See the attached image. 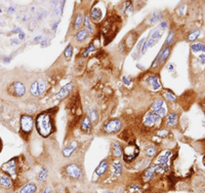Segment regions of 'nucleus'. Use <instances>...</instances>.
<instances>
[{
  "mask_svg": "<svg viewBox=\"0 0 205 193\" xmlns=\"http://www.w3.org/2000/svg\"><path fill=\"white\" fill-rule=\"evenodd\" d=\"M204 18H205V16H204Z\"/></svg>",
  "mask_w": 205,
  "mask_h": 193,
  "instance_id": "52",
  "label": "nucleus"
},
{
  "mask_svg": "<svg viewBox=\"0 0 205 193\" xmlns=\"http://www.w3.org/2000/svg\"><path fill=\"white\" fill-rule=\"evenodd\" d=\"M202 106H203V109H204V111H205V100L203 101V103H202Z\"/></svg>",
  "mask_w": 205,
  "mask_h": 193,
  "instance_id": "48",
  "label": "nucleus"
},
{
  "mask_svg": "<svg viewBox=\"0 0 205 193\" xmlns=\"http://www.w3.org/2000/svg\"><path fill=\"white\" fill-rule=\"evenodd\" d=\"M94 50H96V46H94L93 43H90V44L82 51V57H87L89 53H94Z\"/></svg>",
  "mask_w": 205,
  "mask_h": 193,
  "instance_id": "30",
  "label": "nucleus"
},
{
  "mask_svg": "<svg viewBox=\"0 0 205 193\" xmlns=\"http://www.w3.org/2000/svg\"><path fill=\"white\" fill-rule=\"evenodd\" d=\"M199 61H200V63L203 65V64H205V55H201V56H199Z\"/></svg>",
  "mask_w": 205,
  "mask_h": 193,
  "instance_id": "41",
  "label": "nucleus"
},
{
  "mask_svg": "<svg viewBox=\"0 0 205 193\" xmlns=\"http://www.w3.org/2000/svg\"><path fill=\"white\" fill-rule=\"evenodd\" d=\"M35 124H36V129L38 130L39 135L44 138L50 136L55 130L52 117L48 112L40 113L35 119Z\"/></svg>",
  "mask_w": 205,
  "mask_h": 193,
  "instance_id": "1",
  "label": "nucleus"
},
{
  "mask_svg": "<svg viewBox=\"0 0 205 193\" xmlns=\"http://www.w3.org/2000/svg\"><path fill=\"white\" fill-rule=\"evenodd\" d=\"M173 40H174V33L173 32H170L168 35V37H167V39H166V42H165L166 47H168V45H170Z\"/></svg>",
  "mask_w": 205,
  "mask_h": 193,
  "instance_id": "38",
  "label": "nucleus"
},
{
  "mask_svg": "<svg viewBox=\"0 0 205 193\" xmlns=\"http://www.w3.org/2000/svg\"><path fill=\"white\" fill-rule=\"evenodd\" d=\"M72 53H73V47H72V45L70 44V45L67 46V48L65 50L64 56H65V58H66L67 60H69L72 57Z\"/></svg>",
  "mask_w": 205,
  "mask_h": 193,
  "instance_id": "35",
  "label": "nucleus"
},
{
  "mask_svg": "<svg viewBox=\"0 0 205 193\" xmlns=\"http://www.w3.org/2000/svg\"><path fill=\"white\" fill-rule=\"evenodd\" d=\"M2 170H3V172L8 174L9 176L15 177L17 175V161H15V159H10L9 161L5 162L2 165Z\"/></svg>",
  "mask_w": 205,
  "mask_h": 193,
  "instance_id": "10",
  "label": "nucleus"
},
{
  "mask_svg": "<svg viewBox=\"0 0 205 193\" xmlns=\"http://www.w3.org/2000/svg\"><path fill=\"white\" fill-rule=\"evenodd\" d=\"M159 55H160V62H159V63L164 64L166 60L168 59L169 55H170V48H169V47H164L163 50H161L160 53H159Z\"/></svg>",
  "mask_w": 205,
  "mask_h": 193,
  "instance_id": "25",
  "label": "nucleus"
},
{
  "mask_svg": "<svg viewBox=\"0 0 205 193\" xmlns=\"http://www.w3.org/2000/svg\"><path fill=\"white\" fill-rule=\"evenodd\" d=\"M18 36H20L21 39H24V38H25V35H24V33H22V32H21L20 34H18Z\"/></svg>",
  "mask_w": 205,
  "mask_h": 193,
  "instance_id": "45",
  "label": "nucleus"
},
{
  "mask_svg": "<svg viewBox=\"0 0 205 193\" xmlns=\"http://www.w3.org/2000/svg\"><path fill=\"white\" fill-rule=\"evenodd\" d=\"M88 34H89V32H88L86 29H81V30H79V31L77 32V34H76V36H75V37H76L77 41L82 42L88 37Z\"/></svg>",
  "mask_w": 205,
  "mask_h": 193,
  "instance_id": "24",
  "label": "nucleus"
},
{
  "mask_svg": "<svg viewBox=\"0 0 205 193\" xmlns=\"http://www.w3.org/2000/svg\"><path fill=\"white\" fill-rule=\"evenodd\" d=\"M1 148H2V144H1V140H0V151H1Z\"/></svg>",
  "mask_w": 205,
  "mask_h": 193,
  "instance_id": "49",
  "label": "nucleus"
},
{
  "mask_svg": "<svg viewBox=\"0 0 205 193\" xmlns=\"http://www.w3.org/2000/svg\"><path fill=\"white\" fill-rule=\"evenodd\" d=\"M162 30L163 29H161V28H157L155 31L153 32L152 35H151L150 38L148 39V41H147V46H148V47L154 46L156 43L158 42V40L160 39L161 35H162Z\"/></svg>",
  "mask_w": 205,
  "mask_h": 193,
  "instance_id": "13",
  "label": "nucleus"
},
{
  "mask_svg": "<svg viewBox=\"0 0 205 193\" xmlns=\"http://www.w3.org/2000/svg\"><path fill=\"white\" fill-rule=\"evenodd\" d=\"M204 164H205V157H204Z\"/></svg>",
  "mask_w": 205,
  "mask_h": 193,
  "instance_id": "50",
  "label": "nucleus"
},
{
  "mask_svg": "<svg viewBox=\"0 0 205 193\" xmlns=\"http://www.w3.org/2000/svg\"><path fill=\"white\" fill-rule=\"evenodd\" d=\"M128 191L129 193H143L142 188L139 186H137V185H131V186H129Z\"/></svg>",
  "mask_w": 205,
  "mask_h": 193,
  "instance_id": "34",
  "label": "nucleus"
},
{
  "mask_svg": "<svg viewBox=\"0 0 205 193\" xmlns=\"http://www.w3.org/2000/svg\"><path fill=\"white\" fill-rule=\"evenodd\" d=\"M36 189H37L36 185L29 183V184L25 185V186L20 190V193H34L36 191Z\"/></svg>",
  "mask_w": 205,
  "mask_h": 193,
  "instance_id": "27",
  "label": "nucleus"
},
{
  "mask_svg": "<svg viewBox=\"0 0 205 193\" xmlns=\"http://www.w3.org/2000/svg\"><path fill=\"white\" fill-rule=\"evenodd\" d=\"M83 17L81 15H78L77 17H76V19H75V21H74V30H78L81 27V25H82V23H83Z\"/></svg>",
  "mask_w": 205,
  "mask_h": 193,
  "instance_id": "31",
  "label": "nucleus"
},
{
  "mask_svg": "<svg viewBox=\"0 0 205 193\" xmlns=\"http://www.w3.org/2000/svg\"><path fill=\"white\" fill-rule=\"evenodd\" d=\"M159 137H161V138H163V137H167V136L169 135V132L166 129H160L158 132V134H157Z\"/></svg>",
  "mask_w": 205,
  "mask_h": 193,
  "instance_id": "40",
  "label": "nucleus"
},
{
  "mask_svg": "<svg viewBox=\"0 0 205 193\" xmlns=\"http://www.w3.org/2000/svg\"><path fill=\"white\" fill-rule=\"evenodd\" d=\"M46 178H47V170L45 167H43L41 170V172L39 173L38 179H39V181H45Z\"/></svg>",
  "mask_w": 205,
  "mask_h": 193,
  "instance_id": "36",
  "label": "nucleus"
},
{
  "mask_svg": "<svg viewBox=\"0 0 205 193\" xmlns=\"http://www.w3.org/2000/svg\"><path fill=\"white\" fill-rule=\"evenodd\" d=\"M168 67H169V69H170V70H169V71H173V65H171V64H170Z\"/></svg>",
  "mask_w": 205,
  "mask_h": 193,
  "instance_id": "47",
  "label": "nucleus"
},
{
  "mask_svg": "<svg viewBox=\"0 0 205 193\" xmlns=\"http://www.w3.org/2000/svg\"><path fill=\"white\" fill-rule=\"evenodd\" d=\"M121 126H122V122L120 119H111L104 126V132L106 134H114V133L119 132Z\"/></svg>",
  "mask_w": 205,
  "mask_h": 193,
  "instance_id": "8",
  "label": "nucleus"
},
{
  "mask_svg": "<svg viewBox=\"0 0 205 193\" xmlns=\"http://www.w3.org/2000/svg\"><path fill=\"white\" fill-rule=\"evenodd\" d=\"M165 123L167 126L169 127H174L177 124V114L175 113H170L167 115Z\"/></svg>",
  "mask_w": 205,
  "mask_h": 193,
  "instance_id": "18",
  "label": "nucleus"
},
{
  "mask_svg": "<svg viewBox=\"0 0 205 193\" xmlns=\"http://www.w3.org/2000/svg\"><path fill=\"white\" fill-rule=\"evenodd\" d=\"M108 170V162L106 161V160H102V161L99 164V165L98 167V168L96 170V172H94V174H96V176H102L105 175V173L107 172Z\"/></svg>",
  "mask_w": 205,
  "mask_h": 193,
  "instance_id": "20",
  "label": "nucleus"
},
{
  "mask_svg": "<svg viewBox=\"0 0 205 193\" xmlns=\"http://www.w3.org/2000/svg\"><path fill=\"white\" fill-rule=\"evenodd\" d=\"M33 126H34V119L32 118V116L30 115H22L21 116V120H20V126H21V130L23 134L25 135H29L33 129Z\"/></svg>",
  "mask_w": 205,
  "mask_h": 193,
  "instance_id": "5",
  "label": "nucleus"
},
{
  "mask_svg": "<svg viewBox=\"0 0 205 193\" xmlns=\"http://www.w3.org/2000/svg\"><path fill=\"white\" fill-rule=\"evenodd\" d=\"M46 89H47V83L45 82V80L38 79L31 84L30 92L33 97L37 98V97L42 96V95L46 91Z\"/></svg>",
  "mask_w": 205,
  "mask_h": 193,
  "instance_id": "3",
  "label": "nucleus"
},
{
  "mask_svg": "<svg viewBox=\"0 0 205 193\" xmlns=\"http://www.w3.org/2000/svg\"><path fill=\"white\" fill-rule=\"evenodd\" d=\"M66 171H67L68 176L71 177V178H73V179H79V178H81V176H82L81 168L75 164H72L68 165L66 168Z\"/></svg>",
  "mask_w": 205,
  "mask_h": 193,
  "instance_id": "11",
  "label": "nucleus"
},
{
  "mask_svg": "<svg viewBox=\"0 0 205 193\" xmlns=\"http://www.w3.org/2000/svg\"><path fill=\"white\" fill-rule=\"evenodd\" d=\"M81 129L83 130V132H85V133H90V130H91V120H90V118L88 117H84L83 118V120H82V122H81Z\"/></svg>",
  "mask_w": 205,
  "mask_h": 193,
  "instance_id": "23",
  "label": "nucleus"
},
{
  "mask_svg": "<svg viewBox=\"0 0 205 193\" xmlns=\"http://www.w3.org/2000/svg\"><path fill=\"white\" fill-rule=\"evenodd\" d=\"M3 61L5 62V63H8V62L10 61V58H4Z\"/></svg>",
  "mask_w": 205,
  "mask_h": 193,
  "instance_id": "46",
  "label": "nucleus"
},
{
  "mask_svg": "<svg viewBox=\"0 0 205 193\" xmlns=\"http://www.w3.org/2000/svg\"><path fill=\"white\" fill-rule=\"evenodd\" d=\"M106 193H113V192H106Z\"/></svg>",
  "mask_w": 205,
  "mask_h": 193,
  "instance_id": "51",
  "label": "nucleus"
},
{
  "mask_svg": "<svg viewBox=\"0 0 205 193\" xmlns=\"http://www.w3.org/2000/svg\"><path fill=\"white\" fill-rule=\"evenodd\" d=\"M13 12H15V9H13V7H9V9H8V12L9 13H12Z\"/></svg>",
  "mask_w": 205,
  "mask_h": 193,
  "instance_id": "44",
  "label": "nucleus"
},
{
  "mask_svg": "<svg viewBox=\"0 0 205 193\" xmlns=\"http://www.w3.org/2000/svg\"><path fill=\"white\" fill-rule=\"evenodd\" d=\"M146 82L148 83V85L151 86V88L153 91H159L161 88V82L159 80V77L157 75H151L146 79Z\"/></svg>",
  "mask_w": 205,
  "mask_h": 193,
  "instance_id": "12",
  "label": "nucleus"
},
{
  "mask_svg": "<svg viewBox=\"0 0 205 193\" xmlns=\"http://www.w3.org/2000/svg\"><path fill=\"white\" fill-rule=\"evenodd\" d=\"M155 174H156V167H155V164H153L152 167H150L149 168H147V170L145 171L144 177H143V178H144V181L149 182L150 180H152V178Z\"/></svg>",
  "mask_w": 205,
  "mask_h": 193,
  "instance_id": "17",
  "label": "nucleus"
},
{
  "mask_svg": "<svg viewBox=\"0 0 205 193\" xmlns=\"http://www.w3.org/2000/svg\"><path fill=\"white\" fill-rule=\"evenodd\" d=\"M200 33H201V31H200V30H199V29L195 30V31H193L192 33L189 34L188 40H189V41H195L197 38L199 37V35H200Z\"/></svg>",
  "mask_w": 205,
  "mask_h": 193,
  "instance_id": "32",
  "label": "nucleus"
},
{
  "mask_svg": "<svg viewBox=\"0 0 205 193\" xmlns=\"http://www.w3.org/2000/svg\"><path fill=\"white\" fill-rule=\"evenodd\" d=\"M9 91L10 94L15 97H23L24 95L26 94V88L20 81H15V82H13L12 85H10Z\"/></svg>",
  "mask_w": 205,
  "mask_h": 193,
  "instance_id": "9",
  "label": "nucleus"
},
{
  "mask_svg": "<svg viewBox=\"0 0 205 193\" xmlns=\"http://www.w3.org/2000/svg\"><path fill=\"white\" fill-rule=\"evenodd\" d=\"M102 12L101 9H98V7H94V9L91 10L90 12V20L94 22V23H98V22H99L102 20Z\"/></svg>",
  "mask_w": 205,
  "mask_h": 193,
  "instance_id": "16",
  "label": "nucleus"
},
{
  "mask_svg": "<svg viewBox=\"0 0 205 193\" xmlns=\"http://www.w3.org/2000/svg\"><path fill=\"white\" fill-rule=\"evenodd\" d=\"M191 48H192V50L194 53H199V51H203L205 53V44L201 42H198V43H194V44L191 46Z\"/></svg>",
  "mask_w": 205,
  "mask_h": 193,
  "instance_id": "29",
  "label": "nucleus"
},
{
  "mask_svg": "<svg viewBox=\"0 0 205 193\" xmlns=\"http://www.w3.org/2000/svg\"><path fill=\"white\" fill-rule=\"evenodd\" d=\"M0 186L4 187V188H10L12 186V179L6 175H2L0 177Z\"/></svg>",
  "mask_w": 205,
  "mask_h": 193,
  "instance_id": "21",
  "label": "nucleus"
},
{
  "mask_svg": "<svg viewBox=\"0 0 205 193\" xmlns=\"http://www.w3.org/2000/svg\"><path fill=\"white\" fill-rule=\"evenodd\" d=\"M161 19V15L159 12H154L150 18V23H156V22L160 21Z\"/></svg>",
  "mask_w": 205,
  "mask_h": 193,
  "instance_id": "37",
  "label": "nucleus"
},
{
  "mask_svg": "<svg viewBox=\"0 0 205 193\" xmlns=\"http://www.w3.org/2000/svg\"><path fill=\"white\" fill-rule=\"evenodd\" d=\"M123 171V165L120 160H115L112 164V175L114 178H118Z\"/></svg>",
  "mask_w": 205,
  "mask_h": 193,
  "instance_id": "15",
  "label": "nucleus"
},
{
  "mask_svg": "<svg viewBox=\"0 0 205 193\" xmlns=\"http://www.w3.org/2000/svg\"><path fill=\"white\" fill-rule=\"evenodd\" d=\"M143 122H144V126L146 127H149V129L157 127L161 123V117H159V116L154 114L153 112H148L145 115Z\"/></svg>",
  "mask_w": 205,
  "mask_h": 193,
  "instance_id": "7",
  "label": "nucleus"
},
{
  "mask_svg": "<svg viewBox=\"0 0 205 193\" xmlns=\"http://www.w3.org/2000/svg\"><path fill=\"white\" fill-rule=\"evenodd\" d=\"M157 154V149L155 147H152V146H150V147H148L146 149V155L149 156V157H154Z\"/></svg>",
  "mask_w": 205,
  "mask_h": 193,
  "instance_id": "33",
  "label": "nucleus"
},
{
  "mask_svg": "<svg viewBox=\"0 0 205 193\" xmlns=\"http://www.w3.org/2000/svg\"><path fill=\"white\" fill-rule=\"evenodd\" d=\"M77 146H78V143H77V142H73V143L70 144L68 147L65 148L64 150H63L64 156H66V157L71 156L72 154L75 152V150H76V149H77Z\"/></svg>",
  "mask_w": 205,
  "mask_h": 193,
  "instance_id": "19",
  "label": "nucleus"
},
{
  "mask_svg": "<svg viewBox=\"0 0 205 193\" xmlns=\"http://www.w3.org/2000/svg\"><path fill=\"white\" fill-rule=\"evenodd\" d=\"M122 80H123V82L125 84H130V78H129V77H123Z\"/></svg>",
  "mask_w": 205,
  "mask_h": 193,
  "instance_id": "42",
  "label": "nucleus"
},
{
  "mask_svg": "<svg viewBox=\"0 0 205 193\" xmlns=\"http://www.w3.org/2000/svg\"><path fill=\"white\" fill-rule=\"evenodd\" d=\"M139 153V147L134 143H129L127 144L123 150V156L125 161H133L134 158H136Z\"/></svg>",
  "mask_w": 205,
  "mask_h": 193,
  "instance_id": "4",
  "label": "nucleus"
},
{
  "mask_svg": "<svg viewBox=\"0 0 205 193\" xmlns=\"http://www.w3.org/2000/svg\"><path fill=\"white\" fill-rule=\"evenodd\" d=\"M52 191H51V188L50 187H46L44 190H43V193H51Z\"/></svg>",
  "mask_w": 205,
  "mask_h": 193,
  "instance_id": "43",
  "label": "nucleus"
},
{
  "mask_svg": "<svg viewBox=\"0 0 205 193\" xmlns=\"http://www.w3.org/2000/svg\"><path fill=\"white\" fill-rule=\"evenodd\" d=\"M88 117L90 118V120L91 121H96L98 120V114H96V110H89V116Z\"/></svg>",
  "mask_w": 205,
  "mask_h": 193,
  "instance_id": "39",
  "label": "nucleus"
},
{
  "mask_svg": "<svg viewBox=\"0 0 205 193\" xmlns=\"http://www.w3.org/2000/svg\"><path fill=\"white\" fill-rule=\"evenodd\" d=\"M112 151H113V155H114L115 157H120L123 154L122 147H121L120 144H118V143H113Z\"/></svg>",
  "mask_w": 205,
  "mask_h": 193,
  "instance_id": "26",
  "label": "nucleus"
},
{
  "mask_svg": "<svg viewBox=\"0 0 205 193\" xmlns=\"http://www.w3.org/2000/svg\"><path fill=\"white\" fill-rule=\"evenodd\" d=\"M73 83H68V84H66L65 86H63L61 89H60V91L58 92V98L60 100H63V99H65L66 97H68L70 94H71V91H72V89H73Z\"/></svg>",
  "mask_w": 205,
  "mask_h": 193,
  "instance_id": "14",
  "label": "nucleus"
},
{
  "mask_svg": "<svg viewBox=\"0 0 205 193\" xmlns=\"http://www.w3.org/2000/svg\"><path fill=\"white\" fill-rule=\"evenodd\" d=\"M84 25H85V29L87 30V31L89 32L90 34H93L94 33L93 27H92V25H91V23H90L89 16H87V15H86L85 18H84Z\"/></svg>",
  "mask_w": 205,
  "mask_h": 193,
  "instance_id": "28",
  "label": "nucleus"
},
{
  "mask_svg": "<svg viewBox=\"0 0 205 193\" xmlns=\"http://www.w3.org/2000/svg\"><path fill=\"white\" fill-rule=\"evenodd\" d=\"M170 156H171L170 151H164L163 153H161L160 155L157 157V162L155 164L156 173L163 174L164 172H166V171L168 170Z\"/></svg>",
  "mask_w": 205,
  "mask_h": 193,
  "instance_id": "2",
  "label": "nucleus"
},
{
  "mask_svg": "<svg viewBox=\"0 0 205 193\" xmlns=\"http://www.w3.org/2000/svg\"><path fill=\"white\" fill-rule=\"evenodd\" d=\"M151 112H153L154 114H156L159 117L163 118L164 116L167 114V108L165 106V103H164L163 100H156L155 102L152 104V107H151Z\"/></svg>",
  "mask_w": 205,
  "mask_h": 193,
  "instance_id": "6",
  "label": "nucleus"
},
{
  "mask_svg": "<svg viewBox=\"0 0 205 193\" xmlns=\"http://www.w3.org/2000/svg\"><path fill=\"white\" fill-rule=\"evenodd\" d=\"M162 96L166 101H168L170 103H173L176 101V96H175L171 91H169V89H164L162 91Z\"/></svg>",
  "mask_w": 205,
  "mask_h": 193,
  "instance_id": "22",
  "label": "nucleus"
}]
</instances>
